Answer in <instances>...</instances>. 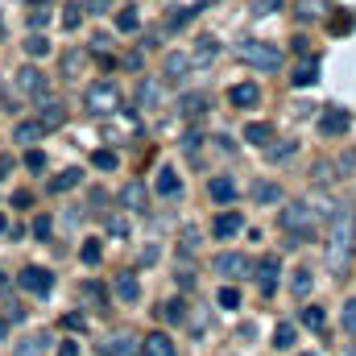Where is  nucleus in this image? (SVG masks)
Segmentation results:
<instances>
[{
	"mask_svg": "<svg viewBox=\"0 0 356 356\" xmlns=\"http://www.w3.org/2000/svg\"><path fill=\"white\" fill-rule=\"evenodd\" d=\"M353 241H356V216L348 207H332V224H327V269L332 273L348 269Z\"/></svg>",
	"mask_w": 356,
	"mask_h": 356,
	"instance_id": "1",
	"label": "nucleus"
},
{
	"mask_svg": "<svg viewBox=\"0 0 356 356\" xmlns=\"http://www.w3.org/2000/svg\"><path fill=\"white\" fill-rule=\"evenodd\" d=\"M277 224H282L294 241H302V236H311V232H315V207H311V203H302V199H290V203L282 207Z\"/></svg>",
	"mask_w": 356,
	"mask_h": 356,
	"instance_id": "2",
	"label": "nucleus"
},
{
	"mask_svg": "<svg viewBox=\"0 0 356 356\" xmlns=\"http://www.w3.org/2000/svg\"><path fill=\"white\" fill-rule=\"evenodd\" d=\"M83 104H88V112H95V116H116L120 112V91H116L112 79H95L88 88V95H83Z\"/></svg>",
	"mask_w": 356,
	"mask_h": 356,
	"instance_id": "3",
	"label": "nucleus"
},
{
	"mask_svg": "<svg viewBox=\"0 0 356 356\" xmlns=\"http://www.w3.org/2000/svg\"><path fill=\"white\" fill-rule=\"evenodd\" d=\"M236 54H241V63H249L257 71H277L282 67V46H269V42H241Z\"/></svg>",
	"mask_w": 356,
	"mask_h": 356,
	"instance_id": "4",
	"label": "nucleus"
},
{
	"mask_svg": "<svg viewBox=\"0 0 356 356\" xmlns=\"http://www.w3.org/2000/svg\"><path fill=\"white\" fill-rule=\"evenodd\" d=\"M17 286L29 290V294H50V290H54V273L42 269V266H25L17 273Z\"/></svg>",
	"mask_w": 356,
	"mask_h": 356,
	"instance_id": "5",
	"label": "nucleus"
},
{
	"mask_svg": "<svg viewBox=\"0 0 356 356\" xmlns=\"http://www.w3.org/2000/svg\"><path fill=\"white\" fill-rule=\"evenodd\" d=\"M104 356H141V340L129 332H112L104 340Z\"/></svg>",
	"mask_w": 356,
	"mask_h": 356,
	"instance_id": "6",
	"label": "nucleus"
},
{
	"mask_svg": "<svg viewBox=\"0 0 356 356\" xmlns=\"http://www.w3.org/2000/svg\"><path fill=\"white\" fill-rule=\"evenodd\" d=\"M211 269H216L220 277H245V273H253V266H249L241 253H220V257H211Z\"/></svg>",
	"mask_w": 356,
	"mask_h": 356,
	"instance_id": "7",
	"label": "nucleus"
},
{
	"mask_svg": "<svg viewBox=\"0 0 356 356\" xmlns=\"http://www.w3.org/2000/svg\"><path fill=\"white\" fill-rule=\"evenodd\" d=\"M348 124H353V116L344 108H323V116H319V133H327V137L348 133Z\"/></svg>",
	"mask_w": 356,
	"mask_h": 356,
	"instance_id": "8",
	"label": "nucleus"
},
{
	"mask_svg": "<svg viewBox=\"0 0 356 356\" xmlns=\"http://www.w3.org/2000/svg\"><path fill=\"white\" fill-rule=\"evenodd\" d=\"M253 273H257L261 294H273V290H277V277H282V266H277V257H261V261L253 266Z\"/></svg>",
	"mask_w": 356,
	"mask_h": 356,
	"instance_id": "9",
	"label": "nucleus"
},
{
	"mask_svg": "<svg viewBox=\"0 0 356 356\" xmlns=\"http://www.w3.org/2000/svg\"><path fill=\"white\" fill-rule=\"evenodd\" d=\"M38 124H42L46 133H50V129H63V124H67V108H63L58 99L42 104V108H38Z\"/></svg>",
	"mask_w": 356,
	"mask_h": 356,
	"instance_id": "10",
	"label": "nucleus"
},
{
	"mask_svg": "<svg viewBox=\"0 0 356 356\" xmlns=\"http://www.w3.org/2000/svg\"><path fill=\"white\" fill-rule=\"evenodd\" d=\"M17 88L25 91V95H46V75L38 67H21L17 71Z\"/></svg>",
	"mask_w": 356,
	"mask_h": 356,
	"instance_id": "11",
	"label": "nucleus"
},
{
	"mask_svg": "<svg viewBox=\"0 0 356 356\" xmlns=\"http://www.w3.org/2000/svg\"><path fill=\"white\" fill-rule=\"evenodd\" d=\"M141 353L145 356H175V340H170L166 332H149V336L141 340Z\"/></svg>",
	"mask_w": 356,
	"mask_h": 356,
	"instance_id": "12",
	"label": "nucleus"
},
{
	"mask_svg": "<svg viewBox=\"0 0 356 356\" xmlns=\"http://www.w3.org/2000/svg\"><path fill=\"white\" fill-rule=\"evenodd\" d=\"M207 108H211V99H207L203 91H191V95H178V112H182V116H191V120H195V116H203Z\"/></svg>",
	"mask_w": 356,
	"mask_h": 356,
	"instance_id": "13",
	"label": "nucleus"
},
{
	"mask_svg": "<svg viewBox=\"0 0 356 356\" xmlns=\"http://www.w3.org/2000/svg\"><path fill=\"white\" fill-rule=\"evenodd\" d=\"M241 228H245V216H241V211H220V216H216V224H211V232H216V236H236Z\"/></svg>",
	"mask_w": 356,
	"mask_h": 356,
	"instance_id": "14",
	"label": "nucleus"
},
{
	"mask_svg": "<svg viewBox=\"0 0 356 356\" xmlns=\"http://www.w3.org/2000/svg\"><path fill=\"white\" fill-rule=\"evenodd\" d=\"M112 290H116L120 302H137V298H141V286H137L133 273H116V277H112Z\"/></svg>",
	"mask_w": 356,
	"mask_h": 356,
	"instance_id": "15",
	"label": "nucleus"
},
{
	"mask_svg": "<svg viewBox=\"0 0 356 356\" xmlns=\"http://www.w3.org/2000/svg\"><path fill=\"white\" fill-rule=\"evenodd\" d=\"M216 54H220V42L216 38H199L195 42V54H191V67H207Z\"/></svg>",
	"mask_w": 356,
	"mask_h": 356,
	"instance_id": "16",
	"label": "nucleus"
},
{
	"mask_svg": "<svg viewBox=\"0 0 356 356\" xmlns=\"http://www.w3.org/2000/svg\"><path fill=\"white\" fill-rule=\"evenodd\" d=\"M38 137H46V129H42L38 120H21V124L13 129V141H17V145H33Z\"/></svg>",
	"mask_w": 356,
	"mask_h": 356,
	"instance_id": "17",
	"label": "nucleus"
},
{
	"mask_svg": "<svg viewBox=\"0 0 356 356\" xmlns=\"http://www.w3.org/2000/svg\"><path fill=\"white\" fill-rule=\"evenodd\" d=\"M207 195H211L216 203H232V199H236V182H232V178H211V182H207Z\"/></svg>",
	"mask_w": 356,
	"mask_h": 356,
	"instance_id": "18",
	"label": "nucleus"
},
{
	"mask_svg": "<svg viewBox=\"0 0 356 356\" xmlns=\"http://www.w3.org/2000/svg\"><path fill=\"white\" fill-rule=\"evenodd\" d=\"M228 99H232L236 108H253V104L261 99V91H257V83H236V88L228 91Z\"/></svg>",
	"mask_w": 356,
	"mask_h": 356,
	"instance_id": "19",
	"label": "nucleus"
},
{
	"mask_svg": "<svg viewBox=\"0 0 356 356\" xmlns=\"http://www.w3.org/2000/svg\"><path fill=\"white\" fill-rule=\"evenodd\" d=\"M46 344H50V336H46V332H33V336H25V340L17 344V353L13 356H42L46 353Z\"/></svg>",
	"mask_w": 356,
	"mask_h": 356,
	"instance_id": "20",
	"label": "nucleus"
},
{
	"mask_svg": "<svg viewBox=\"0 0 356 356\" xmlns=\"http://www.w3.org/2000/svg\"><path fill=\"white\" fill-rule=\"evenodd\" d=\"M120 203H124L129 211H145V186H141V182H129V186L120 191Z\"/></svg>",
	"mask_w": 356,
	"mask_h": 356,
	"instance_id": "21",
	"label": "nucleus"
},
{
	"mask_svg": "<svg viewBox=\"0 0 356 356\" xmlns=\"http://www.w3.org/2000/svg\"><path fill=\"white\" fill-rule=\"evenodd\" d=\"M79 178H83V170H79V166H71V170H63L58 178H50V195H63V191H71V186H79Z\"/></svg>",
	"mask_w": 356,
	"mask_h": 356,
	"instance_id": "22",
	"label": "nucleus"
},
{
	"mask_svg": "<svg viewBox=\"0 0 356 356\" xmlns=\"http://www.w3.org/2000/svg\"><path fill=\"white\" fill-rule=\"evenodd\" d=\"M245 141H249V145H269V141H273V129L261 124V120H253V124H245Z\"/></svg>",
	"mask_w": 356,
	"mask_h": 356,
	"instance_id": "23",
	"label": "nucleus"
},
{
	"mask_svg": "<svg viewBox=\"0 0 356 356\" xmlns=\"http://www.w3.org/2000/svg\"><path fill=\"white\" fill-rule=\"evenodd\" d=\"M315 79H319V63H298V67H294V79H290V83H294V88H311Z\"/></svg>",
	"mask_w": 356,
	"mask_h": 356,
	"instance_id": "24",
	"label": "nucleus"
},
{
	"mask_svg": "<svg viewBox=\"0 0 356 356\" xmlns=\"http://www.w3.org/2000/svg\"><path fill=\"white\" fill-rule=\"evenodd\" d=\"M25 54H29V58H42V54H50V42H46V33H42V29H33V33L25 38Z\"/></svg>",
	"mask_w": 356,
	"mask_h": 356,
	"instance_id": "25",
	"label": "nucleus"
},
{
	"mask_svg": "<svg viewBox=\"0 0 356 356\" xmlns=\"http://www.w3.org/2000/svg\"><path fill=\"white\" fill-rule=\"evenodd\" d=\"M191 71V54H166V79H182Z\"/></svg>",
	"mask_w": 356,
	"mask_h": 356,
	"instance_id": "26",
	"label": "nucleus"
},
{
	"mask_svg": "<svg viewBox=\"0 0 356 356\" xmlns=\"http://www.w3.org/2000/svg\"><path fill=\"white\" fill-rule=\"evenodd\" d=\"M137 25H141L137 8H120V13H116V29H120V33H137Z\"/></svg>",
	"mask_w": 356,
	"mask_h": 356,
	"instance_id": "27",
	"label": "nucleus"
},
{
	"mask_svg": "<svg viewBox=\"0 0 356 356\" xmlns=\"http://www.w3.org/2000/svg\"><path fill=\"white\" fill-rule=\"evenodd\" d=\"M298 319H302V327L319 332V327H323V307H302V311H298Z\"/></svg>",
	"mask_w": 356,
	"mask_h": 356,
	"instance_id": "28",
	"label": "nucleus"
},
{
	"mask_svg": "<svg viewBox=\"0 0 356 356\" xmlns=\"http://www.w3.org/2000/svg\"><path fill=\"white\" fill-rule=\"evenodd\" d=\"M175 191H178V175L170 166H162L158 170V195H175Z\"/></svg>",
	"mask_w": 356,
	"mask_h": 356,
	"instance_id": "29",
	"label": "nucleus"
},
{
	"mask_svg": "<svg viewBox=\"0 0 356 356\" xmlns=\"http://www.w3.org/2000/svg\"><path fill=\"white\" fill-rule=\"evenodd\" d=\"M311 282H315V277H311V269H298V273H294V282H290V290H294L298 298H307V294H311Z\"/></svg>",
	"mask_w": 356,
	"mask_h": 356,
	"instance_id": "30",
	"label": "nucleus"
},
{
	"mask_svg": "<svg viewBox=\"0 0 356 356\" xmlns=\"http://www.w3.org/2000/svg\"><path fill=\"white\" fill-rule=\"evenodd\" d=\"M137 99L154 108V104H158V83H154V79H141V83H137Z\"/></svg>",
	"mask_w": 356,
	"mask_h": 356,
	"instance_id": "31",
	"label": "nucleus"
},
{
	"mask_svg": "<svg viewBox=\"0 0 356 356\" xmlns=\"http://www.w3.org/2000/svg\"><path fill=\"white\" fill-rule=\"evenodd\" d=\"M79 67H83V54H79V50H67V54H63V75H67V79H75V71H79Z\"/></svg>",
	"mask_w": 356,
	"mask_h": 356,
	"instance_id": "32",
	"label": "nucleus"
},
{
	"mask_svg": "<svg viewBox=\"0 0 356 356\" xmlns=\"http://www.w3.org/2000/svg\"><path fill=\"white\" fill-rule=\"evenodd\" d=\"M91 166H95V170H116V154H112V149H95V154H91Z\"/></svg>",
	"mask_w": 356,
	"mask_h": 356,
	"instance_id": "33",
	"label": "nucleus"
},
{
	"mask_svg": "<svg viewBox=\"0 0 356 356\" xmlns=\"http://www.w3.org/2000/svg\"><path fill=\"white\" fill-rule=\"evenodd\" d=\"M273 344H277V348H290V344H294V323H277V327H273Z\"/></svg>",
	"mask_w": 356,
	"mask_h": 356,
	"instance_id": "34",
	"label": "nucleus"
},
{
	"mask_svg": "<svg viewBox=\"0 0 356 356\" xmlns=\"http://www.w3.org/2000/svg\"><path fill=\"white\" fill-rule=\"evenodd\" d=\"M162 315H166L170 323H182V319H186V307H182V298H170V302L162 307Z\"/></svg>",
	"mask_w": 356,
	"mask_h": 356,
	"instance_id": "35",
	"label": "nucleus"
},
{
	"mask_svg": "<svg viewBox=\"0 0 356 356\" xmlns=\"http://www.w3.org/2000/svg\"><path fill=\"white\" fill-rule=\"evenodd\" d=\"M29 25H33V29L50 25V8H46V4H33V8H29Z\"/></svg>",
	"mask_w": 356,
	"mask_h": 356,
	"instance_id": "36",
	"label": "nucleus"
},
{
	"mask_svg": "<svg viewBox=\"0 0 356 356\" xmlns=\"http://www.w3.org/2000/svg\"><path fill=\"white\" fill-rule=\"evenodd\" d=\"M79 17H83V4H67V8H63V25H67V29H75Z\"/></svg>",
	"mask_w": 356,
	"mask_h": 356,
	"instance_id": "37",
	"label": "nucleus"
},
{
	"mask_svg": "<svg viewBox=\"0 0 356 356\" xmlns=\"http://www.w3.org/2000/svg\"><path fill=\"white\" fill-rule=\"evenodd\" d=\"M199 145H203V133H199V129H186V133H182V149H186V154H195Z\"/></svg>",
	"mask_w": 356,
	"mask_h": 356,
	"instance_id": "38",
	"label": "nucleus"
},
{
	"mask_svg": "<svg viewBox=\"0 0 356 356\" xmlns=\"http://www.w3.org/2000/svg\"><path fill=\"white\" fill-rule=\"evenodd\" d=\"M216 302H220V307H228V311H232V307H241V294H236V290H232V286H224V290H220V294H216Z\"/></svg>",
	"mask_w": 356,
	"mask_h": 356,
	"instance_id": "39",
	"label": "nucleus"
},
{
	"mask_svg": "<svg viewBox=\"0 0 356 356\" xmlns=\"http://www.w3.org/2000/svg\"><path fill=\"white\" fill-rule=\"evenodd\" d=\"M282 4H286V0H253V13H257V17H269V13H277Z\"/></svg>",
	"mask_w": 356,
	"mask_h": 356,
	"instance_id": "40",
	"label": "nucleus"
},
{
	"mask_svg": "<svg viewBox=\"0 0 356 356\" xmlns=\"http://www.w3.org/2000/svg\"><path fill=\"white\" fill-rule=\"evenodd\" d=\"M191 17H195V8H175V13H170V29H182V25H191Z\"/></svg>",
	"mask_w": 356,
	"mask_h": 356,
	"instance_id": "41",
	"label": "nucleus"
},
{
	"mask_svg": "<svg viewBox=\"0 0 356 356\" xmlns=\"http://www.w3.org/2000/svg\"><path fill=\"white\" fill-rule=\"evenodd\" d=\"M25 166H29L33 175H38V170H46V154H42V149H29V154H25Z\"/></svg>",
	"mask_w": 356,
	"mask_h": 356,
	"instance_id": "42",
	"label": "nucleus"
},
{
	"mask_svg": "<svg viewBox=\"0 0 356 356\" xmlns=\"http://www.w3.org/2000/svg\"><path fill=\"white\" fill-rule=\"evenodd\" d=\"M83 266H99V241H83Z\"/></svg>",
	"mask_w": 356,
	"mask_h": 356,
	"instance_id": "43",
	"label": "nucleus"
},
{
	"mask_svg": "<svg viewBox=\"0 0 356 356\" xmlns=\"http://www.w3.org/2000/svg\"><path fill=\"white\" fill-rule=\"evenodd\" d=\"M50 228H54V224H50V216H38V220H33V236H38V241H46V236H50Z\"/></svg>",
	"mask_w": 356,
	"mask_h": 356,
	"instance_id": "44",
	"label": "nucleus"
},
{
	"mask_svg": "<svg viewBox=\"0 0 356 356\" xmlns=\"http://www.w3.org/2000/svg\"><path fill=\"white\" fill-rule=\"evenodd\" d=\"M344 327L356 336V298H348V302H344Z\"/></svg>",
	"mask_w": 356,
	"mask_h": 356,
	"instance_id": "45",
	"label": "nucleus"
},
{
	"mask_svg": "<svg viewBox=\"0 0 356 356\" xmlns=\"http://www.w3.org/2000/svg\"><path fill=\"white\" fill-rule=\"evenodd\" d=\"M63 327H67V332H83V315L67 311V315H63Z\"/></svg>",
	"mask_w": 356,
	"mask_h": 356,
	"instance_id": "46",
	"label": "nucleus"
},
{
	"mask_svg": "<svg viewBox=\"0 0 356 356\" xmlns=\"http://www.w3.org/2000/svg\"><path fill=\"white\" fill-rule=\"evenodd\" d=\"M253 195H257L261 203H269V199H277V191H273L269 182H257V186H253Z\"/></svg>",
	"mask_w": 356,
	"mask_h": 356,
	"instance_id": "47",
	"label": "nucleus"
},
{
	"mask_svg": "<svg viewBox=\"0 0 356 356\" xmlns=\"http://www.w3.org/2000/svg\"><path fill=\"white\" fill-rule=\"evenodd\" d=\"M311 17H319V4L302 0V4H298V21H311Z\"/></svg>",
	"mask_w": 356,
	"mask_h": 356,
	"instance_id": "48",
	"label": "nucleus"
},
{
	"mask_svg": "<svg viewBox=\"0 0 356 356\" xmlns=\"http://www.w3.org/2000/svg\"><path fill=\"white\" fill-rule=\"evenodd\" d=\"M353 25H356V17H336V21H332V33H348Z\"/></svg>",
	"mask_w": 356,
	"mask_h": 356,
	"instance_id": "49",
	"label": "nucleus"
},
{
	"mask_svg": "<svg viewBox=\"0 0 356 356\" xmlns=\"http://www.w3.org/2000/svg\"><path fill=\"white\" fill-rule=\"evenodd\" d=\"M108 232H112V236H129V224L116 216V220H108Z\"/></svg>",
	"mask_w": 356,
	"mask_h": 356,
	"instance_id": "50",
	"label": "nucleus"
},
{
	"mask_svg": "<svg viewBox=\"0 0 356 356\" xmlns=\"http://www.w3.org/2000/svg\"><path fill=\"white\" fill-rule=\"evenodd\" d=\"M315 182H332V166L327 162H315Z\"/></svg>",
	"mask_w": 356,
	"mask_h": 356,
	"instance_id": "51",
	"label": "nucleus"
},
{
	"mask_svg": "<svg viewBox=\"0 0 356 356\" xmlns=\"http://www.w3.org/2000/svg\"><path fill=\"white\" fill-rule=\"evenodd\" d=\"M58 356H79V340H63L58 344Z\"/></svg>",
	"mask_w": 356,
	"mask_h": 356,
	"instance_id": "52",
	"label": "nucleus"
},
{
	"mask_svg": "<svg viewBox=\"0 0 356 356\" xmlns=\"http://www.w3.org/2000/svg\"><path fill=\"white\" fill-rule=\"evenodd\" d=\"M29 203H33V195H29V191H17V195H13V207H29Z\"/></svg>",
	"mask_w": 356,
	"mask_h": 356,
	"instance_id": "53",
	"label": "nucleus"
},
{
	"mask_svg": "<svg viewBox=\"0 0 356 356\" xmlns=\"http://www.w3.org/2000/svg\"><path fill=\"white\" fill-rule=\"evenodd\" d=\"M83 294H88V298H95V302H104V290H99L95 282H88V286H83Z\"/></svg>",
	"mask_w": 356,
	"mask_h": 356,
	"instance_id": "54",
	"label": "nucleus"
},
{
	"mask_svg": "<svg viewBox=\"0 0 356 356\" xmlns=\"http://www.w3.org/2000/svg\"><path fill=\"white\" fill-rule=\"evenodd\" d=\"M4 315H8V319H13V323H21V319H25V311H21V307H17V302H8V311H4Z\"/></svg>",
	"mask_w": 356,
	"mask_h": 356,
	"instance_id": "55",
	"label": "nucleus"
},
{
	"mask_svg": "<svg viewBox=\"0 0 356 356\" xmlns=\"http://www.w3.org/2000/svg\"><path fill=\"white\" fill-rule=\"evenodd\" d=\"M104 8H108V0H88L83 4V13H104Z\"/></svg>",
	"mask_w": 356,
	"mask_h": 356,
	"instance_id": "56",
	"label": "nucleus"
},
{
	"mask_svg": "<svg viewBox=\"0 0 356 356\" xmlns=\"http://www.w3.org/2000/svg\"><path fill=\"white\" fill-rule=\"evenodd\" d=\"M8 170H13V158H0V178L8 175Z\"/></svg>",
	"mask_w": 356,
	"mask_h": 356,
	"instance_id": "57",
	"label": "nucleus"
},
{
	"mask_svg": "<svg viewBox=\"0 0 356 356\" xmlns=\"http://www.w3.org/2000/svg\"><path fill=\"white\" fill-rule=\"evenodd\" d=\"M4 336H8V323H4V319H0V340H4Z\"/></svg>",
	"mask_w": 356,
	"mask_h": 356,
	"instance_id": "58",
	"label": "nucleus"
},
{
	"mask_svg": "<svg viewBox=\"0 0 356 356\" xmlns=\"http://www.w3.org/2000/svg\"><path fill=\"white\" fill-rule=\"evenodd\" d=\"M4 228H8V220H4V216H0V232H4Z\"/></svg>",
	"mask_w": 356,
	"mask_h": 356,
	"instance_id": "59",
	"label": "nucleus"
},
{
	"mask_svg": "<svg viewBox=\"0 0 356 356\" xmlns=\"http://www.w3.org/2000/svg\"><path fill=\"white\" fill-rule=\"evenodd\" d=\"M0 294H4V273H0Z\"/></svg>",
	"mask_w": 356,
	"mask_h": 356,
	"instance_id": "60",
	"label": "nucleus"
},
{
	"mask_svg": "<svg viewBox=\"0 0 356 356\" xmlns=\"http://www.w3.org/2000/svg\"><path fill=\"white\" fill-rule=\"evenodd\" d=\"M302 356H311V353H302Z\"/></svg>",
	"mask_w": 356,
	"mask_h": 356,
	"instance_id": "61",
	"label": "nucleus"
}]
</instances>
